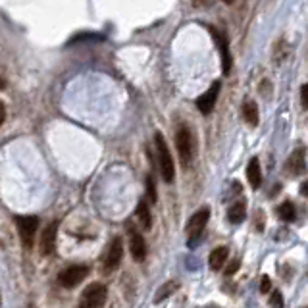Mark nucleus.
I'll return each instance as SVG.
<instances>
[{"label": "nucleus", "mask_w": 308, "mask_h": 308, "mask_svg": "<svg viewBox=\"0 0 308 308\" xmlns=\"http://www.w3.org/2000/svg\"><path fill=\"white\" fill-rule=\"evenodd\" d=\"M4 85H6V83H4V81H2V79H0V89H2V87H4Z\"/></svg>", "instance_id": "nucleus-28"}, {"label": "nucleus", "mask_w": 308, "mask_h": 308, "mask_svg": "<svg viewBox=\"0 0 308 308\" xmlns=\"http://www.w3.org/2000/svg\"><path fill=\"white\" fill-rule=\"evenodd\" d=\"M87 276H89L87 266H83V264H73V266H68L66 270L60 272L58 281H60V285L66 287V289H73V287H77Z\"/></svg>", "instance_id": "nucleus-4"}, {"label": "nucleus", "mask_w": 308, "mask_h": 308, "mask_svg": "<svg viewBox=\"0 0 308 308\" xmlns=\"http://www.w3.org/2000/svg\"><path fill=\"white\" fill-rule=\"evenodd\" d=\"M277 214H279V218L285 221H295V218H297L295 206H293L291 202H283L281 206H277Z\"/></svg>", "instance_id": "nucleus-19"}, {"label": "nucleus", "mask_w": 308, "mask_h": 308, "mask_svg": "<svg viewBox=\"0 0 308 308\" xmlns=\"http://www.w3.org/2000/svg\"><path fill=\"white\" fill-rule=\"evenodd\" d=\"M129 251L133 256L135 262H142L147 256V243L139 231H135L133 228H129Z\"/></svg>", "instance_id": "nucleus-9"}, {"label": "nucleus", "mask_w": 308, "mask_h": 308, "mask_svg": "<svg viewBox=\"0 0 308 308\" xmlns=\"http://www.w3.org/2000/svg\"><path fill=\"white\" fill-rule=\"evenodd\" d=\"M154 145H156V158H158V168L160 174H162V179L166 183H172L175 177L174 158H172V152L168 149V142L164 139V135L160 133V131L154 133Z\"/></svg>", "instance_id": "nucleus-1"}, {"label": "nucleus", "mask_w": 308, "mask_h": 308, "mask_svg": "<svg viewBox=\"0 0 308 308\" xmlns=\"http://www.w3.org/2000/svg\"><path fill=\"white\" fill-rule=\"evenodd\" d=\"M300 193H302L304 197H308V181H304L302 185H300Z\"/></svg>", "instance_id": "nucleus-26"}, {"label": "nucleus", "mask_w": 308, "mask_h": 308, "mask_svg": "<svg viewBox=\"0 0 308 308\" xmlns=\"http://www.w3.org/2000/svg\"><path fill=\"white\" fill-rule=\"evenodd\" d=\"M247 179H249L253 189H258L262 185V170L258 158H253L249 162V166H247Z\"/></svg>", "instance_id": "nucleus-13"}, {"label": "nucleus", "mask_w": 308, "mask_h": 308, "mask_svg": "<svg viewBox=\"0 0 308 308\" xmlns=\"http://www.w3.org/2000/svg\"><path fill=\"white\" fill-rule=\"evenodd\" d=\"M177 287H179V283H177V281H166V283L162 285L158 291H156V295H154V302H160V300L168 299L172 293L177 291Z\"/></svg>", "instance_id": "nucleus-18"}, {"label": "nucleus", "mask_w": 308, "mask_h": 308, "mask_svg": "<svg viewBox=\"0 0 308 308\" xmlns=\"http://www.w3.org/2000/svg\"><path fill=\"white\" fill-rule=\"evenodd\" d=\"M147 197L152 204H156L158 202V195H156V185H154V179L152 177H147Z\"/></svg>", "instance_id": "nucleus-20"}, {"label": "nucleus", "mask_w": 308, "mask_h": 308, "mask_svg": "<svg viewBox=\"0 0 308 308\" xmlns=\"http://www.w3.org/2000/svg\"><path fill=\"white\" fill-rule=\"evenodd\" d=\"M239 264H241L239 260H231V262H229V266L225 268V276H233V274H235V272L239 270Z\"/></svg>", "instance_id": "nucleus-24"}, {"label": "nucleus", "mask_w": 308, "mask_h": 308, "mask_svg": "<svg viewBox=\"0 0 308 308\" xmlns=\"http://www.w3.org/2000/svg\"><path fill=\"white\" fill-rule=\"evenodd\" d=\"M175 147H177V152H179L181 164L187 168L193 160V154H195V142H193L191 131L185 126L179 127L177 133H175Z\"/></svg>", "instance_id": "nucleus-3"}, {"label": "nucleus", "mask_w": 308, "mask_h": 308, "mask_svg": "<svg viewBox=\"0 0 308 308\" xmlns=\"http://www.w3.org/2000/svg\"><path fill=\"white\" fill-rule=\"evenodd\" d=\"M247 218V204L245 200H237V202H233V204L229 206L228 210V220L231 223H241V221Z\"/></svg>", "instance_id": "nucleus-14"}, {"label": "nucleus", "mask_w": 308, "mask_h": 308, "mask_svg": "<svg viewBox=\"0 0 308 308\" xmlns=\"http://www.w3.org/2000/svg\"><path fill=\"white\" fill-rule=\"evenodd\" d=\"M208 218H210V208L204 206V208H200L198 212L193 214V218L189 220L187 223V235L191 239H198L200 237V233L204 231L206 223H208Z\"/></svg>", "instance_id": "nucleus-7"}, {"label": "nucleus", "mask_w": 308, "mask_h": 308, "mask_svg": "<svg viewBox=\"0 0 308 308\" xmlns=\"http://www.w3.org/2000/svg\"><path fill=\"white\" fill-rule=\"evenodd\" d=\"M135 214H137V220H139V223L142 225V229L152 228V216H150L149 204H147L145 200H141V202L137 204V210H135Z\"/></svg>", "instance_id": "nucleus-16"}, {"label": "nucleus", "mask_w": 308, "mask_h": 308, "mask_svg": "<svg viewBox=\"0 0 308 308\" xmlns=\"http://www.w3.org/2000/svg\"><path fill=\"white\" fill-rule=\"evenodd\" d=\"M270 306L272 308H283V297H281V293L276 291L272 297H270Z\"/></svg>", "instance_id": "nucleus-21"}, {"label": "nucleus", "mask_w": 308, "mask_h": 308, "mask_svg": "<svg viewBox=\"0 0 308 308\" xmlns=\"http://www.w3.org/2000/svg\"><path fill=\"white\" fill-rule=\"evenodd\" d=\"M220 91H221V83L220 81H214L210 89L206 91L204 95H200L197 98V108L200 114H210L214 110V106H216V100H218V96H220Z\"/></svg>", "instance_id": "nucleus-6"}, {"label": "nucleus", "mask_w": 308, "mask_h": 308, "mask_svg": "<svg viewBox=\"0 0 308 308\" xmlns=\"http://www.w3.org/2000/svg\"><path fill=\"white\" fill-rule=\"evenodd\" d=\"M212 31V35L216 37V43H218V50H220L221 54V70H223V73L228 75L229 71H231V52H229V47H228V40H225V37L223 35H218V31L216 29H210Z\"/></svg>", "instance_id": "nucleus-12"}, {"label": "nucleus", "mask_w": 308, "mask_h": 308, "mask_svg": "<svg viewBox=\"0 0 308 308\" xmlns=\"http://www.w3.org/2000/svg\"><path fill=\"white\" fill-rule=\"evenodd\" d=\"M0 304H2V299H0Z\"/></svg>", "instance_id": "nucleus-29"}, {"label": "nucleus", "mask_w": 308, "mask_h": 308, "mask_svg": "<svg viewBox=\"0 0 308 308\" xmlns=\"http://www.w3.org/2000/svg\"><path fill=\"white\" fill-rule=\"evenodd\" d=\"M124 258V241L119 237H116L112 241V245L108 247V253L104 256V268L112 272V270H116L119 266V262Z\"/></svg>", "instance_id": "nucleus-8"}, {"label": "nucleus", "mask_w": 308, "mask_h": 308, "mask_svg": "<svg viewBox=\"0 0 308 308\" xmlns=\"http://www.w3.org/2000/svg\"><path fill=\"white\" fill-rule=\"evenodd\" d=\"M17 229H19V237L25 249H31L37 228H39V218L37 216H19L16 218Z\"/></svg>", "instance_id": "nucleus-5"}, {"label": "nucleus", "mask_w": 308, "mask_h": 308, "mask_svg": "<svg viewBox=\"0 0 308 308\" xmlns=\"http://www.w3.org/2000/svg\"><path fill=\"white\" fill-rule=\"evenodd\" d=\"M285 168H287V172L291 175H300L306 172V160H304V149H299L295 150L291 156H289V160H287V164H285Z\"/></svg>", "instance_id": "nucleus-11"}, {"label": "nucleus", "mask_w": 308, "mask_h": 308, "mask_svg": "<svg viewBox=\"0 0 308 308\" xmlns=\"http://www.w3.org/2000/svg\"><path fill=\"white\" fill-rule=\"evenodd\" d=\"M221 2H225V4H233L235 0H221Z\"/></svg>", "instance_id": "nucleus-27"}, {"label": "nucleus", "mask_w": 308, "mask_h": 308, "mask_svg": "<svg viewBox=\"0 0 308 308\" xmlns=\"http://www.w3.org/2000/svg\"><path fill=\"white\" fill-rule=\"evenodd\" d=\"M243 116H245V121L249 124V126H258V106H256V102H253V100H249V102H245V106H243Z\"/></svg>", "instance_id": "nucleus-17"}, {"label": "nucleus", "mask_w": 308, "mask_h": 308, "mask_svg": "<svg viewBox=\"0 0 308 308\" xmlns=\"http://www.w3.org/2000/svg\"><path fill=\"white\" fill-rule=\"evenodd\" d=\"M228 254H229V249L228 247H218V249H214L212 254H210V268L212 270H221L223 268V264L228 260Z\"/></svg>", "instance_id": "nucleus-15"}, {"label": "nucleus", "mask_w": 308, "mask_h": 308, "mask_svg": "<svg viewBox=\"0 0 308 308\" xmlns=\"http://www.w3.org/2000/svg\"><path fill=\"white\" fill-rule=\"evenodd\" d=\"M272 289V281H270V277L268 276H264L260 279V293L262 295H266V293Z\"/></svg>", "instance_id": "nucleus-23"}, {"label": "nucleus", "mask_w": 308, "mask_h": 308, "mask_svg": "<svg viewBox=\"0 0 308 308\" xmlns=\"http://www.w3.org/2000/svg\"><path fill=\"white\" fill-rule=\"evenodd\" d=\"M108 297V289L102 283L89 285L85 291L81 293V299L77 308H102Z\"/></svg>", "instance_id": "nucleus-2"}, {"label": "nucleus", "mask_w": 308, "mask_h": 308, "mask_svg": "<svg viewBox=\"0 0 308 308\" xmlns=\"http://www.w3.org/2000/svg\"><path fill=\"white\" fill-rule=\"evenodd\" d=\"M4 118H6V108H4V104L0 102V126H2Z\"/></svg>", "instance_id": "nucleus-25"}, {"label": "nucleus", "mask_w": 308, "mask_h": 308, "mask_svg": "<svg viewBox=\"0 0 308 308\" xmlns=\"http://www.w3.org/2000/svg\"><path fill=\"white\" fill-rule=\"evenodd\" d=\"M300 102H302V108L308 110V83L300 87Z\"/></svg>", "instance_id": "nucleus-22"}, {"label": "nucleus", "mask_w": 308, "mask_h": 308, "mask_svg": "<svg viewBox=\"0 0 308 308\" xmlns=\"http://www.w3.org/2000/svg\"><path fill=\"white\" fill-rule=\"evenodd\" d=\"M56 233H58V221H52L45 231H43V237H40V253L43 256H50L56 249Z\"/></svg>", "instance_id": "nucleus-10"}]
</instances>
